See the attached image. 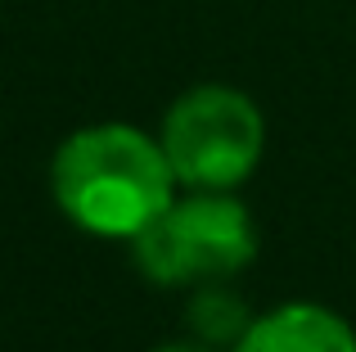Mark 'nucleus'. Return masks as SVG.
<instances>
[{
    "mask_svg": "<svg viewBox=\"0 0 356 352\" xmlns=\"http://www.w3.org/2000/svg\"><path fill=\"white\" fill-rule=\"evenodd\" d=\"M230 352H356V335L321 303H284L266 317H252Z\"/></svg>",
    "mask_w": 356,
    "mask_h": 352,
    "instance_id": "nucleus-4",
    "label": "nucleus"
},
{
    "mask_svg": "<svg viewBox=\"0 0 356 352\" xmlns=\"http://www.w3.org/2000/svg\"><path fill=\"white\" fill-rule=\"evenodd\" d=\"M158 145L185 190H235L257 172L266 122L243 90L194 86L167 109Z\"/></svg>",
    "mask_w": 356,
    "mask_h": 352,
    "instance_id": "nucleus-3",
    "label": "nucleus"
},
{
    "mask_svg": "<svg viewBox=\"0 0 356 352\" xmlns=\"http://www.w3.org/2000/svg\"><path fill=\"white\" fill-rule=\"evenodd\" d=\"M131 257L145 280L167 289L217 285L257 257V221L230 190H190L131 239Z\"/></svg>",
    "mask_w": 356,
    "mask_h": 352,
    "instance_id": "nucleus-2",
    "label": "nucleus"
},
{
    "mask_svg": "<svg viewBox=\"0 0 356 352\" xmlns=\"http://www.w3.org/2000/svg\"><path fill=\"white\" fill-rule=\"evenodd\" d=\"M176 172L163 145L131 122H95L54 150L50 194L86 235L136 239L176 199Z\"/></svg>",
    "mask_w": 356,
    "mask_h": 352,
    "instance_id": "nucleus-1",
    "label": "nucleus"
},
{
    "mask_svg": "<svg viewBox=\"0 0 356 352\" xmlns=\"http://www.w3.org/2000/svg\"><path fill=\"white\" fill-rule=\"evenodd\" d=\"M248 326H252L248 303H243L235 289H226V280L199 285V294H194V303H190V330H194L199 344H208V348H235Z\"/></svg>",
    "mask_w": 356,
    "mask_h": 352,
    "instance_id": "nucleus-5",
    "label": "nucleus"
},
{
    "mask_svg": "<svg viewBox=\"0 0 356 352\" xmlns=\"http://www.w3.org/2000/svg\"><path fill=\"white\" fill-rule=\"evenodd\" d=\"M154 352H217V348H208V344H181V339H176V344H158Z\"/></svg>",
    "mask_w": 356,
    "mask_h": 352,
    "instance_id": "nucleus-6",
    "label": "nucleus"
}]
</instances>
